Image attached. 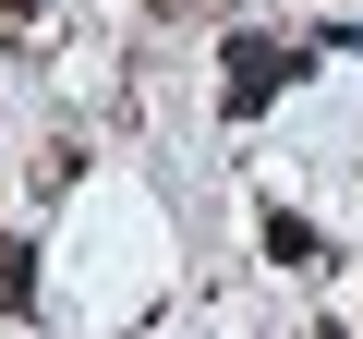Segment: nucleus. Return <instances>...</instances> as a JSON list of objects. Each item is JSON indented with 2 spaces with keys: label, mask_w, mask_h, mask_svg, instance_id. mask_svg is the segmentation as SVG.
Wrapping results in <instances>:
<instances>
[{
  "label": "nucleus",
  "mask_w": 363,
  "mask_h": 339,
  "mask_svg": "<svg viewBox=\"0 0 363 339\" xmlns=\"http://www.w3.org/2000/svg\"><path fill=\"white\" fill-rule=\"evenodd\" d=\"M267 85H279V49L242 37V49H230V109H267Z\"/></svg>",
  "instance_id": "obj_1"
},
{
  "label": "nucleus",
  "mask_w": 363,
  "mask_h": 339,
  "mask_svg": "<svg viewBox=\"0 0 363 339\" xmlns=\"http://www.w3.org/2000/svg\"><path fill=\"white\" fill-rule=\"evenodd\" d=\"M37 13H49V0H0V25H37Z\"/></svg>",
  "instance_id": "obj_2"
}]
</instances>
